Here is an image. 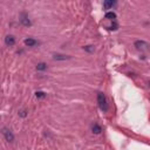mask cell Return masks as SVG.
Returning <instances> with one entry per match:
<instances>
[{
  "label": "cell",
  "instance_id": "obj_13",
  "mask_svg": "<svg viewBox=\"0 0 150 150\" xmlns=\"http://www.w3.org/2000/svg\"><path fill=\"white\" fill-rule=\"evenodd\" d=\"M117 28H118V25L115 22V21H114V22L110 25V27H109V29H111V31H116Z\"/></svg>",
  "mask_w": 150,
  "mask_h": 150
},
{
  "label": "cell",
  "instance_id": "obj_16",
  "mask_svg": "<svg viewBox=\"0 0 150 150\" xmlns=\"http://www.w3.org/2000/svg\"><path fill=\"white\" fill-rule=\"evenodd\" d=\"M148 84H149V87H150V81H149V82H148Z\"/></svg>",
  "mask_w": 150,
  "mask_h": 150
},
{
  "label": "cell",
  "instance_id": "obj_5",
  "mask_svg": "<svg viewBox=\"0 0 150 150\" xmlns=\"http://www.w3.org/2000/svg\"><path fill=\"white\" fill-rule=\"evenodd\" d=\"M25 45L28 47H35L39 45V42H38L36 40H34V39H32V38H28V39L25 40Z\"/></svg>",
  "mask_w": 150,
  "mask_h": 150
},
{
  "label": "cell",
  "instance_id": "obj_15",
  "mask_svg": "<svg viewBox=\"0 0 150 150\" xmlns=\"http://www.w3.org/2000/svg\"><path fill=\"white\" fill-rule=\"evenodd\" d=\"M19 115H20L21 117H26L27 116V110H21V111L19 112Z\"/></svg>",
  "mask_w": 150,
  "mask_h": 150
},
{
  "label": "cell",
  "instance_id": "obj_7",
  "mask_svg": "<svg viewBox=\"0 0 150 150\" xmlns=\"http://www.w3.org/2000/svg\"><path fill=\"white\" fill-rule=\"evenodd\" d=\"M53 59H54V60H59V61H64V60H68L69 56L64 55V54H54L53 55Z\"/></svg>",
  "mask_w": 150,
  "mask_h": 150
},
{
  "label": "cell",
  "instance_id": "obj_1",
  "mask_svg": "<svg viewBox=\"0 0 150 150\" xmlns=\"http://www.w3.org/2000/svg\"><path fill=\"white\" fill-rule=\"evenodd\" d=\"M97 103L98 107L102 111H107L108 110V103H107V98L104 96L103 93H98L97 94Z\"/></svg>",
  "mask_w": 150,
  "mask_h": 150
},
{
  "label": "cell",
  "instance_id": "obj_6",
  "mask_svg": "<svg viewBox=\"0 0 150 150\" xmlns=\"http://www.w3.org/2000/svg\"><path fill=\"white\" fill-rule=\"evenodd\" d=\"M20 22L22 23L23 26H31L32 23H31V20L28 19L26 14H21V18H20Z\"/></svg>",
  "mask_w": 150,
  "mask_h": 150
},
{
  "label": "cell",
  "instance_id": "obj_3",
  "mask_svg": "<svg viewBox=\"0 0 150 150\" xmlns=\"http://www.w3.org/2000/svg\"><path fill=\"white\" fill-rule=\"evenodd\" d=\"M3 135L8 143H12V142L14 141V135H13V133H12L8 128H6V127L3 128Z\"/></svg>",
  "mask_w": 150,
  "mask_h": 150
},
{
  "label": "cell",
  "instance_id": "obj_11",
  "mask_svg": "<svg viewBox=\"0 0 150 150\" xmlns=\"http://www.w3.org/2000/svg\"><path fill=\"white\" fill-rule=\"evenodd\" d=\"M106 19L114 20V19H116V14L114 13V12H108V13H106Z\"/></svg>",
  "mask_w": 150,
  "mask_h": 150
},
{
  "label": "cell",
  "instance_id": "obj_4",
  "mask_svg": "<svg viewBox=\"0 0 150 150\" xmlns=\"http://www.w3.org/2000/svg\"><path fill=\"white\" fill-rule=\"evenodd\" d=\"M5 43L7 45L8 47L11 46H14V43H15V39L13 35H7V36L5 38Z\"/></svg>",
  "mask_w": 150,
  "mask_h": 150
},
{
  "label": "cell",
  "instance_id": "obj_8",
  "mask_svg": "<svg viewBox=\"0 0 150 150\" xmlns=\"http://www.w3.org/2000/svg\"><path fill=\"white\" fill-rule=\"evenodd\" d=\"M92 131L94 134H96V135H98V134H101L102 128L100 127L97 123H94V124H93V127H92Z\"/></svg>",
  "mask_w": 150,
  "mask_h": 150
},
{
  "label": "cell",
  "instance_id": "obj_9",
  "mask_svg": "<svg viewBox=\"0 0 150 150\" xmlns=\"http://www.w3.org/2000/svg\"><path fill=\"white\" fill-rule=\"evenodd\" d=\"M115 5H116L115 1H104V3H103V8L104 9H109V8H111L112 6H115Z\"/></svg>",
  "mask_w": 150,
  "mask_h": 150
},
{
  "label": "cell",
  "instance_id": "obj_2",
  "mask_svg": "<svg viewBox=\"0 0 150 150\" xmlns=\"http://www.w3.org/2000/svg\"><path fill=\"white\" fill-rule=\"evenodd\" d=\"M135 47L139 51H141V52H147V51H149L150 49V45L148 42H145V41H143V40H137V41H135Z\"/></svg>",
  "mask_w": 150,
  "mask_h": 150
},
{
  "label": "cell",
  "instance_id": "obj_10",
  "mask_svg": "<svg viewBox=\"0 0 150 150\" xmlns=\"http://www.w3.org/2000/svg\"><path fill=\"white\" fill-rule=\"evenodd\" d=\"M36 69L38 70H46L47 69V65L45 62H40L36 65Z\"/></svg>",
  "mask_w": 150,
  "mask_h": 150
},
{
  "label": "cell",
  "instance_id": "obj_12",
  "mask_svg": "<svg viewBox=\"0 0 150 150\" xmlns=\"http://www.w3.org/2000/svg\"><path fill=\"white\" fill-rule=\"evenodd\" d=\"M35 96H36V97H39V98H43L45 96H46V94H45L43 92H36V93H35Z\"/></svg>",
  "mask_w": 150,
  "mask_h": 150
},
{
  "label": "cell",
  "instance_id": "obj_14",
  "mask_svg": "<svg viewBox=\"0 0 150 150\" xmlns=\"http://www.w3.org/2000/svg\"><path fill=\"white\" fill-rule=\"evenodd\" d=\"M83 49L84 51H87V52H89V53L94 52V47L93 46H86V47H83Z\"/></svg>",
  "mask_w": 150,
  "mask_h": 150
}]
</instances>
